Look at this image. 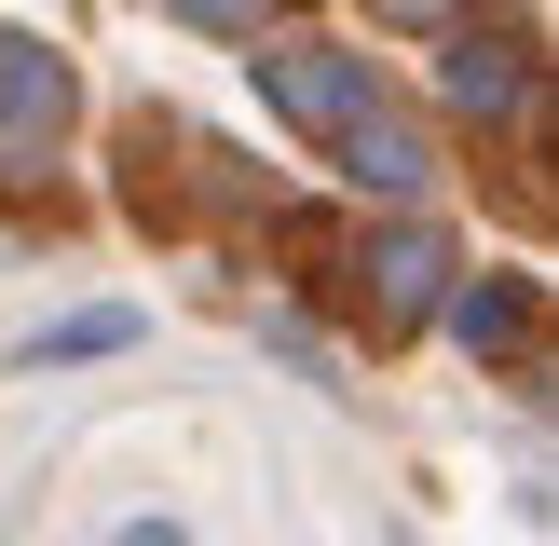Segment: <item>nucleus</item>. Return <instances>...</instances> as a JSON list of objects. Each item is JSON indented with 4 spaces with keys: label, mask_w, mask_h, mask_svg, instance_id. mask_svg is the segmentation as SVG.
Here are the masks:
<instances>
[{
    "label": "nucleus",
    "mask_w": 559,
    "mask_h": 546,
    "mask_svg": "<svg viewBox=\"0 0 559 546\" xmlns=\"http://www.w3.org/2000/svg\"><path fill=\"white\" fill-rule=\"evenodd\" d=\"M260 96L287 109L300 136H342V123H369V109H382V69H369V55H342V41H273V55H260Z\"/></svg>",
    "instance_id": "obj_2"
},
{
    "label": "nucleus",
    "mask_w": 559,
    "mask_h": 546,
    "mask_svg": "<svg viewBox=\"0 0 559 546\" xmlns=\"http://www.w3.org/2000/svg\"><path fill=\"white\" fill-rule=\"evenodd\" d=\"M437 96H451L464 123H506V109L533 96V55H519L506 27H464V41H451V69H437Z\"/></svg>",
    "instance_id": "obj_4"
},
{
    "label": "nucleus",
    "mask_w": 559,
    "mask_h": 546,
    "mask_svg": "<svg viewBox=\"0 0 559 546\" xmlns=\"http://www.w3.org/2000/svg\"><path fill=\"white\" fill-rule=\"evenodd\" d=\"M355 287H369L382 342H396V328H424L437 300H451V233H437V218H396V233H369V260H355Z\"/></svg>",
    "instance_id": "obj_3"
},
{
    "label": "nucleus",
    "mask_w": 559,
    "mask_h": 546,
    "mask_svg": "<svg viewBox=\"0 0 559 546\" xmlns=\"http://www.w3.org/2000/svg\"><path fill=\"white\" fill-rule=\"evenodd\" d=\"M328 151H342V178H355V191H382V205H409V191L437 178V151H424L409 123H396V109H369V123H342Z\"/></svg>",
    "instance_id": "obj_5"
},
{
    "label": "nucleus",
    "mask_w": 559,
    "mask_h": 546,
    "mask_svg": "<svg viewBox=\"0 0 559 546\" xmlns=\"http://www.w3.org/2000/svg\"><path fill=\"white\" fill-rule=\"evenodd\" d=\"M396 546H424V533H396Z\"/></svg>",
    "instance_id": "obj_11"
},
{
    "label": "nucleus",
    "mask_w": 559,
    "mask_h": 546,
    "mask_svg": "<svg viewBox=\"0 0 559 546\" xmlns=\"http://www.w3.org/2000/svg\"><path fill=\"white\" fill-rule=\"evenodd\" d=\"M382 27H464V0H369Z\"/></svg>",
    "instance_id": "obj_9"
},
{
    "label": "nucleus",
    "mask_w": 559,
    "mask_h": 546,
    "mask_svg": "<svg viewBox=\"0 0 559 546\" xmlns=\"http://www.w3.org/2000/svg\"><path fill=\"white\" fill-rule=\"evenodd\" d=\"M123 342H136V314H55L14 369H82V355H123Z\"/></svg>",
    "instance_id": "obj_7"
},
{
    "label": "nucleus",
    "mask_w": 559,
    "mask_h": 546,
    "mask_svg": "<svg viewBox=\"0 0 559 546\" xmlns=\"http://www.w3.org/2000/svg\"><path fill=\"white\" fill-rule=\"evenodd\" d=\"M164 14H191V27H273V0H164Z\"/></svg>",
    "instance_id": "obj_8"
},
{
    "label": "nucleus",
    "mask_w": 559,
    "mask_h": 546,
    "mask_svg": "<svg viewBox=\"0 0 559 546\" xmlns=\"http://www.w3.org/2000/svg\"><path fill=\"white\" fill-rule=\"evenodd\" d=\"M109 546H191V533H178V519H123Z\"/></svg>",
    "instance_id": "obj_10"
},
{
    "label": "nucleus",
    "mask_w": 559,
    "mask_h": 546,
    "mask_svg": "<svg viewBox=\"0 0 559 546\" xmlns=\"http://www.w3.org/2000/svg\"><path fill=\"white\" fill-rule=\"evenodd\" d=\"M451 328H464V355H533V287L478 273V287H451Z\"/></svg>",
    "instance_id": "obj_6"
},
{
    "label": "nucleus",
    "mask_w": 559,
    "mask_h": 546,
    "mask_svg": "<svg viewBox=\"0 0 559 546\" xmlns=\"http://www.w3.org/2000/svg\"><path fill=\"white\" fill-rule=\"evenodd\" d=\"M55 136H69V55L0 27V191L55 178Z\"/></svg>",
    "instance_id": "obj_1"
}]
</instances>
